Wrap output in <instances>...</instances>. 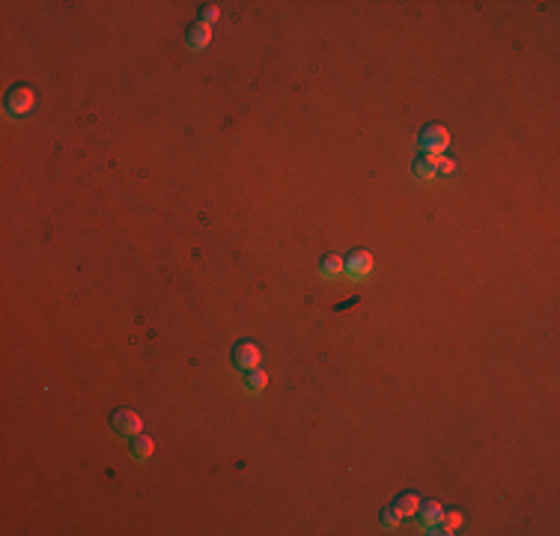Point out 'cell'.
I'll use <instances>...</instances> for the list:
<instances>
[{
  "label": "cell",
  "mask_w": 560,
  "mask_h": 536,
  "mask_svg": "<svg viewBox=\"0 0 560 536\" xmlns=\"http://www.w3.org/2000/svg\"><path fill=\"white\" fill-rule=\"evenodd\" d=\"M376 268V259L369 250H352L349 259H346V271H343V278H349L352 283H364L369 274H373Z\"/></svg>",
  "instance_id": "1"
},
{
  "label": "cell",
  "mask_w": 560,
  "mask_h": 536,
  "mask_svg": "<svg viewBox=\"0 0 560 536\" xmlns=\"http://www.w3.org/2000/svg\"><path fill=\"white\" fill-rule=\"evenodd\" d=\"M450 132H447L444 125H426L424 132H420L417 143L420 149H426V155H444L447 149H450Z\"/></svg>",
  "instance_id": "2"
},
{
  "label": "cell",
  "mask_w": 560,
  "mask_h": 536,
  "mask_svg": "<svg viewBox=\"0 0 560 536\" xmlns=\"http://www.w3.org/2000/svg\"><path fill=\"white\" fill-rule=\"evenodd\" d=\"M260 364H263V352L256 349L254 343L242 340L236 349H232V367L242 369V373H251V369H256Z\"/></svg>",
  "instance_id": "3"
},
{
  "label": "cell",
  "mask_w": 560,
  "mask_h": 536,
  "mask_svg": "<svg viewBox=\"0 0 560 536\" xmlns=\"http://www.w3.org/2000/svg\"><path fill=\"white\" fill-rule=\"evenodd\" d=\"M110 423H114V429L119 432V435H125V438H134V435H141V432H143L141 414L132 411V409H119V411H114Z\"/></svg>",
  "instance_id": "4"
},
{
  "label": "cell",
  "mask_w": 560,
  "mask_h": 536,
  "mask_svg": "<svg viewBox=\"0 0 560 536\" xmlns=\"http://www.w3.org/2000/svg\"><path fill=\"white\" fill-rule=\"evenodd\" d=\"M33 101H36V96H33L30 86H15L6 96V110H10V117H27L33 110Z\"/></svg>",
  "instance_id": "5"
},
{
  "label": "cell",
  "mask_w": 560,
  "mask_h": 536,
  "mask_svg": "<svg viewBox=\"0 0 560 536\" xmlns=\"http://www.w3.org/2000/svg\"><path fill=\"white\" fill-rule=\"evenodd\" d=\"M441 161H444V155H424V158H417L411 164V173H415L417 182H433V179H438Z\"/></svg>",
  "instance_id": "6"
},
{
  "label": "cell",
  "mask_w": 560,
  "mask_h": 536,
  "mask_svg": "<svg viewBox=\"0 0 560 536\" xmlns=\"http://www.w3.org/2000/svg\"><path fill=\"white\" fill-rule=\"evenodd\" d=\"M343 271H346V259L337 256V254L322 256V263H319V278L322 280H340Z\"/></svg>",
  "instance_id": "7"
},
{
  "label": "cell",
  "mask_w": 560,
  "mask_h": 536,
  "mask_svg": "<svg viewBox=\"0 0 560 536\" xmlns=\"http://www.w3.org/2000/svg\"><path fill=\"white\" fill-rule=\"evenodd\" d=\"M417 513H420V522H424V527L433 533L435 527L441 524V518H444V507L438 504V500H426V504H420Z\"/></svg>",
  "instance_id": "8"
},
{
  "label": "cell",
  "mask_w": 560,
  "mask_h": 536,
  "mask_svg": "<svg viewBox=\"0 0 560 536\" xmlns=\"http://www.w3.org/2000/svg\"><path fill=\"white\" fill-rule=\"evenodd\" d=\"M209 42H212V27L209 24H194L191 30H188V36H185V45L191 48V51H203V48H209Z\"/></svg>",
  "instance_id": "9"
},
{
  "label": "cell",
  "mask_w": 560,
  "mask_h": 536,
  "mask_svg": "<svg viewBox=\"0 0 560 536\" xmlns=\"http://www.w3.org/2000/svg\"><path fill=\"white\" fill-rule=\"evenodd\" d=\"M265 387H269V373H265L263 367H256V369H251V373L245 376V391L247 393H263Z\"/></svg>",
  "instance_id": "10"
},
{
  "label": "cell",
  "mask_w": 560,
  "mask_h": 536,
  "mask_svg": "<svg viewBox=\"0 0 560 536\" xmlns=\"http://www.w3.org/2000/svg\"><path fill=\"white\" fill-rule=\"evenodd\" d=\"M152 450H155V444H152V438H149V435H143V432H141V435H134V438H132V456H134V459L146 462V459L152 456Z\"/></svg>",
  "instance_id": "11"
},
{
  "label": "cell",
  "mask_w": 560,
  "mask_h": 536,
  "mask_svg": "<svg viewBox=\"0 0 560 536\" xmlns=\"http://www.w3.org/2000/svg\"><path fill=\"white\" fill-rule=\"evenodd\" d=\"M420 504H424V500H420L417 495H415V491H409V495H402V498H396V509H400V515L402 518H406V515H415L417 513V509H420Z\"/></svg>",
  "instance_id": "12"
},
{
  "label": "cell",
  "mask_w": 560,
  "mask_h": 536,
  "mask_svg": "<svg viewBox=\"0 0 560 536\" xmlns=\"http://www.w3.org/2000/svg\"><path fill=\"white\" fill-rule=\"evenodd\" d=\"M382 524L387 527V531H393V527H400V524H402V515H400V509H396V507L385 509V513H382Z\"/></svg>",
  "instance_id": "13"
},
{
  "label": "cell",
  "mask_w": 560,
  "mask_h": 536,
  "mask_svg": "<svg viewBox=\"0 0 560 536\" xmlns=\"http://www.w3.org/2000/svg\"><path fill=\"white\" fill-rule=\"evenodd\" d=\"M218 19H221V10H218V6H212V3L203 6V12H200V21H203V24H209V27H212V24L218 21Z\"/></svg>",
  "instance_id": "14"
}]
</instances>
